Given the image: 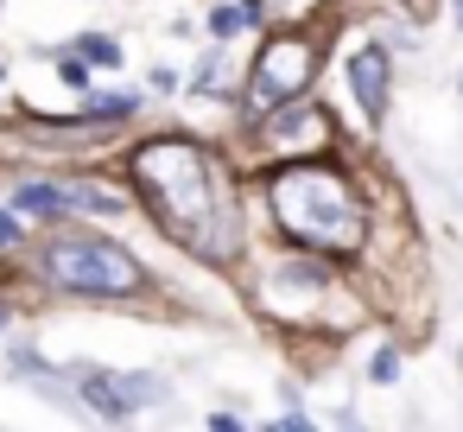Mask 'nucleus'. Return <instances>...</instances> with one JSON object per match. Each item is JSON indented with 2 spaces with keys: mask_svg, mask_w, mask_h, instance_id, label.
Here are the masks:
<instances>
[{
  "mask_svg": "<svg viewBox=\"0 0 463 432\" xmlns=\"http://www.w3.org/2000/svg\"><path fill=\"white\" fill-rule=\"evenodd\" d=\"M140 185H146V204L153 216L197 254H229L235 248V204H229V185L216 172V159L191 140H153L140 147L134 159Z\"/></svg>",
  "mask_w": 463,
  "mask_h": 432,
  "instance_id": "1",
  "label": "nucleus"
},
{
  "mask_svg": "<svg viewBox=\"0 0 463 432\" xmlns=\"http://www.w3.org/2000/svg\"><path fill=\"white\" fill-rule=\"evenodd\" d=\"M273 216L292 242L305 248H362V229H368V210H362V191L330 172V166H292L273 178Z\"/></svg>",
  "mask_w": 463,
  "mask_h": 432,
  "instance_id": "2",
  "label": "nucleus"
},
{
  "mask_svg": "<svg viewBox=\"0 0 463 432\" xmlns=\"http://www.w3.org/2000/svg\"><path fill=\"white\" fill-rule=\"evenodd\" d=\"M45 274L64 286V293H90V299H128L146 286V267L121 248V242H102V235H64L45 248Z\"/></svg>",
  "mask_w": 463,
  "mask_h": 432,
  "instance_id": "3",
  "label": "nucleus"
},
{
  "mask_svg": "<svg viewBox=\"0 0 463 432\" xmlns=\"http://www.w3.org/2000/svg\"><path fill=\"white\" fill-rule=\"evenodd\" d=\"M311 77H317V45L305 39V33H279V39H267L260 45V58H254V109H279V102H298L305 90H311Z\"/></svg>",
  "mask_w": 463,
  "mask_h": 432,
  "instance_id": "4",
  "label": "nucleus"
},
{
  "mask_svg": "<svg viewBox=\"0 0 463 432\" xmlns=\"http://www.w3.org/2000/svg\"><path fill=\"white\" fill-rule=\"evenodd\" d=\"M77 400L96 419H134L146 407L165 400V375H134V369H83L77 375Z\"/></svg>",
  "mask_w": 463,
  "mask_h": 432,
  "instance_id": "5",
  "label": "nucleus"
},
{
  "mask_svg": "<svg viewBox=\"0 0 463 432\" xmlns=\"http://www.w3.org/2000/svg\"><path fill=\"white\" fill-rule=\"evenodd\" d=\"M330 140V115L317 109V102H279V109H267V147H279V153H298V147H324Z\"/></svg>",
  "mask_w": 463,
  "mask_h": 432,
  "instance_id": "6",
  "label": "nucleus"
},
{
  "mask_svg": "<svg viewBox=\"0 0 463 432\" xmlns=\"http://www.w3.org/2000/svg\"><path fill=\"white\" fill-rule=\"evenodd\" d=\"M349 90H355L362 115L381 121V109H387V45H362L349 58Z\"/></svg>",
  "mask_w": 463,
  "mask_h": 432,
  "instance_id": "7",
  "label": "nucleus"
},
{
  "mask_svg": "<svg viewBox=\"0 0 463 432\" xmlns=\"http://www.w3.org/2000/svg\"><path fill=\"white\" fill-rule=\"evenodd\" d=\"M58 191H64V210H83V216H115L121 210V197L109 185H58Z\"/></svg>",
  "mask_w": 463,
  "mask_h": 432,
  "instance_id": "8",
  "label": "nucleus"
},
{
  "mask_svg": "<svg viewBox=\"0 0 463 432\" xmlns=\"http://www.w3.org/2000/svg\"><path fill=\"white\" fill-rule=\"evenodd\" d=\"M14 210L20 216H64V191L58 185H20L14 191Z\"/></svg>",
  "mask_w": 463,
  "mask_h": 432,
  "instance_id": "9",
  "label": "nucleus"
},
{
  "mask_svg": "<svg viewBox=\"0 0 463 432\" xmlns=\"http://www.w3.org/2000/svg\"><path fill=\"white\" fill-rule=\"evenodd\" d=\"M83 58L115 71V64H121V39H109V33H83Z\"/></svg>",
  "mask_w": 463,
  "mask_h": 432,
  "instance_id": "10",
  "label": "nucleus"
},
{
  "mask_svg": "<svg viewBox=\"0 0 463 432\" xmlns=\"http://www.w3.org/2000/svg\"><path fill=\"white\" fill-rule=\"evenodd\" d=\"M235 26H241V7H216V14H210V33H216V39H229Z\"/></svg>",
  "mask_w": 463,
  "mask_h": 432,
  "instance_id": "11",
  "label": "nucleus"
},
{
  "mask_svg": "<svg viewBox=\"0 0 463 432\" xmlns=\"http://www.w3.org/2000/svg\"><path fill=\"white\" fill-rule=\"evenodd\" d=\"M14 242H26V229H20L14 210H0V248H14Z\"/></svg>",
  "mask_w": 463,
  "mask_h": 432,
  "instance_id": "12",
  "label": "nucleus"
},
{
  "mask_svg": "<svg viewBox=\"0 0 463 432\" xmlns=\"http://www.w3.org/2000/svg\"><path fill=\"white\" fill-rule=\"evenodd\" d=\"M393 375H400V356L381 350V356H374V381H393Z\"/></svg>",
  "mask_w": 463,
  "mask_h": 432,
  "instance_id": "13",
  "label": "nucleus"
},
{
  "mask_svg": "<svg viewBox=\"0 0 463 432\" xmlns=\"http://www.w3.org/2000/svg\"><path fill=\"white\" fill-rule=\"evenodd\" d=\"M450 14H457V26H463V0H450Z\"/></svg>",
  "mask_w": 463,
  "mask_h": 432,
  "instance_id": "14",
  "label": "nucleus"
},
{
  "mask_svg": "<svg viewBox=\"0 0 463 432\" xmlns=\"http://www.w3.org/2000/svg\"><path fill=\"white\" fill-rule=\"evenodd\" d=\"M457 90H463V71H457Z\"/></svg>",
  "mask_w": 463,
  "mask_h": 432,
  "instance_id": "15",
  "label": "nucleus"
},
{
  "mask_svg": "<svg viewBox=\"0 0 463 432\" xmlns=\"http://www.w3.org/2000/svg\"><path fill=\"white\" fill-rule=\"evenodd\" d=\"M0 324H7V312H0Z\"/></svg>",
  "mask_w": 463,
  "mask_h": 432,
  "instance_id": "16",
  "label": "nucleus"
},
{
  "mask_svg": "<svg viewBox=\"0 0 463 432\" xmlns=\"http://www.w3.org/2000/svg\"><path fill=\"white\" fill-rule=\"evenodd\" d=\"M457 362H463V350H457Z\"/></svg>",
  "mask_w": 463,
  "mask_h": 432,
  "instance_id": "17",
  "label": "nucleus"
}]
</instances>
